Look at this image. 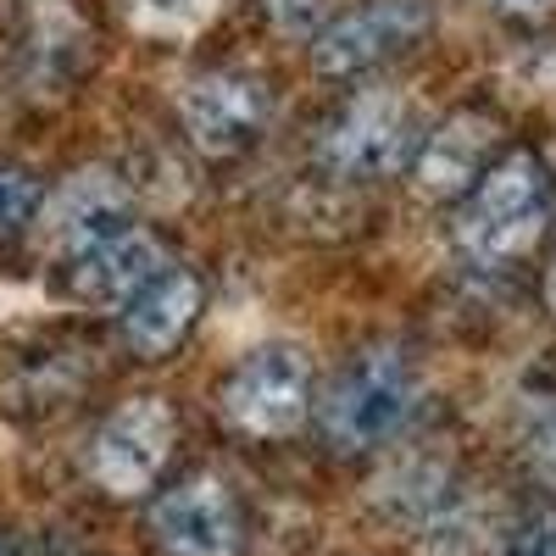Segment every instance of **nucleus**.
<instances>
[{
	"label": "nucleus",
	"mask_w": 556,
	"mask_h": 556,
	"mask_svg": "<svg viewBox=\"0 0 556 556\" xmlns=\"http://www.w3.org/2000/svg\"><path fill=\"white\" fill-rule=\"evenodd\" d=\"M551 228V173L534 151H501L456 206V245L479 267L523 262Z\"/></svg>",
	"instance_id": "1"
},
{
	"label": "nucleus",
	"mask_w": 556,
	"mask_h": 556,
	"mask_svg": "<svg viewBox=\"0 0 556 556\" xmlns=\"http://www.w3.org/2000/svg\"><path fill=\"white\" fill-rule=\"evenodd\" d=\"M417 406H424V374H417L412 351L367 345L340 362V374L317 401V424L340 451H379L406 434Z\"/></svg>",
	"instance_id": "2"
},
{
	"label": "nucleus",
	"mask_w": 556,
	"mask_h": 556,
	"mask_svg": "<svg viewBox=\"0 0 556 556\" xmlns=\"http://www.w3.org/2000/svg\"><path fill=\"white\" fill-rule=\"evenodd\" d=\"M424 117L417 106L401 96V89H362L351 96L334 123L323 128V146H317V162L329 167L334 178H351V184H379V178H395L412 167V151L424 139Z\"/></svg>",
	"instance_id": "3"
},
{
	"label": "nucleus",
	"mask_w": 556,
	"mask_h": 556,
	"mask_svg": "<svg viewBox=\"0 0 556 556\" xmlns=\"http://www.w3.org/2000/svg\"><path fill=\"white\" fill-rule=\"evenodd\" d=\"M217 412L251 440H290L312 417V367L295 345H256L217 384Z\"/></svg>",
	"instance_id": "4"
},
{
	"label": "nucleus",
	"mask_w": 556,
	"mask_h": 556,
	"mask_svg": "<svg viewBox=\"0 0 556 556\" xmlns=\"http://www.w3.org/2000/svg\"><path fill=\"white\" fill-rule=\"evenodd\" d=\"M434 28V0H356L351 12L312 34V67L329 78H362L412 45H424Z\"/></svg>",
	"instance_id": "5"
},
{
	"label": "nucleus",
	"mask_w": 556,
	"mask_h": 556,
	"mask_svg": "<svg viewBox=\"0 0 556 556\" xmlns=\"http://www.w3.org/2000/svg\"><path fill=\"white\" fill-rule=\"evenodd\" d=\"M173 440H178L173 406L162 395H134L96 429L84 468H89V479H96L106 495L134 501V495H146L162 479L167 456H173Z\"/></svg>",
	"instance_id": "6"
},
{
	"label": "nucleus",
	"mask_w": 556,
	"mask_h": 556,
	"mask_svg": "<svg viewBox=\"0 0 556 556\" xmlns=\"http://www.w3.org/2000/svg\"><path fill=\"white\" fill-rule=\"evenodd\" d=\"M178 123H184V139H190L201 156L235 162L267 134L273 89L251 73H235V67L201 73L178 89Z\"/></svg>",
	"instance_id": "7"
},
{
	"label": "nucleus",
	"mask_w": 556,
	"mask_h": 556,
	"mask_svg": "<svg viewBox=\"0 0 556 556\" xmlns=\"http://www.w3.org/2000/svg\"><path fill=\"white\" fill-rule=\"evenodd\" d=\"M151 534L162 540V551L173 556H240L245 545V518L240 501L223 479L195 473L173 484L156 506H151Z\"/></svg>",
	"instance_id": "8"
},
{
	"label": "nucleus",
	"mask_w": 556,
	"mask_h": 556,
	"mask_svg": "<svg viewBox=\"0 0 556 556\" xmlns=\"http://www.w3.org/2000/svg\"><path fill=\"white\" fill-rule=\"evenodd\" d=\"M501 156V123L490 112H451L445 123L424 128L412 151V184L429 201H462L479 184V173Z\"/></svg>",
	"instance_id": "9"
},
{
	"label": "nucleus",
	"mask_w": 556,
	"mask_h": 556,
	"mask_svg": "<svg viewBox=\"0 0 556 556\" xmlns=\"http://www.w3.org/2000/svg\"><path fill=\"white\" fill-rule=\"evenodd\" d=\"M162 262H167V251H162V240L151 235V228L123 223V228H112V235L67 251L62 285L78 306H123Z\"/></svg>",
	"instance_id": "10"
},
{
	"label": "nucleus",
	"mask_w": 556,
	"mask_h": 556,
	"mask_svg": "<svg viewBox=\"0 0 556 556\" xmlns=\"http://www.w3.org/2000/svg\"><path fill=\"white\" fill-rule=\"evenodd\" d=\"M206 306V290H201V278L190 267H178V262H162L146 285H139L123 306H117V323H123V340L134 356H167L184 334L195 329V317Z\"/></svg>",
	"instance_id": "11"
},
{
	"label": "nucleus",
	"mask_w": 556,
	"mask_h": 556,
	"mask_svg": "<svg viewBox=\"0 0 556 556\" xmlns=\"http://www.w3.org/2000/svg\"><path fill=\"white\" fill-rule=\"evenodd\" d=\"M123 223H128V195L106 173H73L51 201V240L62 245V256L112 235V228H123Z\"/></svg>",
	"instance_id": "12"
},
{
	"label": "nucleus",
	"mask_w": 556,
	"mask_h": 556,
	"mask_svg": "<svg viewBox=\"0 0 556 556\" xmlns=\"http://www.w3.org/2000/svg\"><path fill=\"white\" fill-rule=\"evenodd\" d=\"M490 540H495V523L484 513V501L462 484H451L429 513L412 523L417 556H490Z\"/></svg>",
	"instance_id": "13"
},
{
	"label": "nucleus",
	"mask_w": 556,
	"mask_h": 556,
	"mask_svg": "<svg viewBox=\"0 0 556 556\" xmlns=\"http://www.w3.org/2000/svg\"><path fill=\"white\" fill-rule=\"evenodd\" d=\"M445 490H451V468H440V462H401L395 473L379 479V506H384L395 523L412 529Z\"/></svg>",
	"instance_id": "14"
},
{
	"label": "nucleus",
	"mask_w": 556,
	"mask_h": 556,
	"mask_svg": "<svg viewBox=\"0 0 556 556\" xmlns=\"http://www.w3.org/2000/svg\"><path fill=\"white\" fill-rule=\"evenodd\" d=\"M128 7V23L139 34H156V39H184L217 17L223 0H123Z\"/></svg>",
	"instance_id": "15"
},
{
	"label": "nucleus",
	"mask_w": 556,
	"mask_h": 556,
	"mask_svg": "<svg viewBox=\"0 0 556 556\" xmlns=\"http://www.w3.org/2000/svg\"><path fill=\"white\" fill-rule=\"evenodd\" d=\"M518 451H523V468L556 490V401H534L523 412V429H518Z\"/></svg>",
	"instance_id": "16"
},
{
	"label": "nucleus",
	"mask_w": 556,
	"mask_h": 556,
	"mask_svg": "<svg viewBox=\"0 0 556 556\" xmlns=\"http://www.w3.org/2000/svg\"><path fill=\"white\" fill-rule=\"evenodd\" d=\"M45 206V190L28 167H7L0 162V240H17L23 228L39 217Z\"/></svg>",
	"instance_id": "17"
},
{
	"label": "nucleus",
	"mask_w": 556,
	"mask_h": 556,
	"mask_svg": "<svg viewBox=\"0 0 556 556\" xmlns=\"http://www.w3.org/2000/svg\"><path fill=\"white\" fill-rule=\"evenodd\" d=\"M256 12L267 17L273 34L285 39H312L323 23V0H256Z\"/></svg>",
	"instance_id": "18"
},
{
	"label": "nucleus",
	"mask_w": 556,
	"mask_h": 556,
	"mask_svg": "<svg viewBox=\"0 0 556 556\" xmlns=\"http://www.w3.org/2000/svg\"><path fill=\"white\" fill-rule=\"evenodd\" d=\"M506 556H556V506L523 518L518 534H513V545H506Z\"/></svg>",
	"instance_id": "19"
},
{
	"label": "nucleus",
	"mask_w": 556,
	"mask_h": 556,
	"mask_svg": "<svg viewBox=\"0 0 556 556\" xmlns=\"http://www.w3.org/2000/svg\"><path fill=\"white\" fill-rule=\"evenodd\" d=\"M490 12L518 23V28H540V23L556 17V0H490Z\"/></svg>",
	"instance_id": "20"
},
{
	"label": "nucleus",
	"mask_w": 556,
	"mask_h": 556,
	"mask_svg": "<svg viewBox=\"0 0 556 556\" xmlns=\"http://www.w3.org/2000/svg\"><path fill=\"white\" fill-rule=\"evenodd\" d=\"M545 306L556 312V256H551V267H545Z\"/></svg>",
	"instance_id": "21"
}]
</instances>
